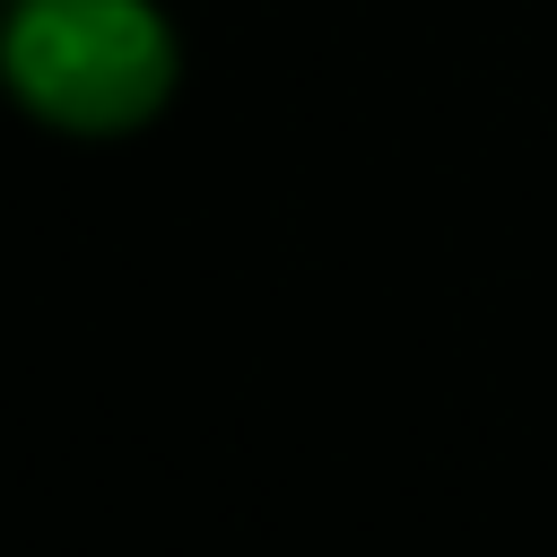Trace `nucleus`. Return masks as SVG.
Instances as JSON below:
<instances>
[{
  "mask_svg": "<svg viewBox=\"0 0 557 557\" xmlns=\"http://www.w3.org/2000/svg\"><path fill=\"white\" fill-rule=\"evenodd\" d=\"M0 78L61 131H131L174 87V35L148 0H17Z\"/></svg>",
  "mask_w": 557,
  "mask_h": 557,
  "instance_id": "obj_1",
  "label": "nucleus"
}]
</instances>
